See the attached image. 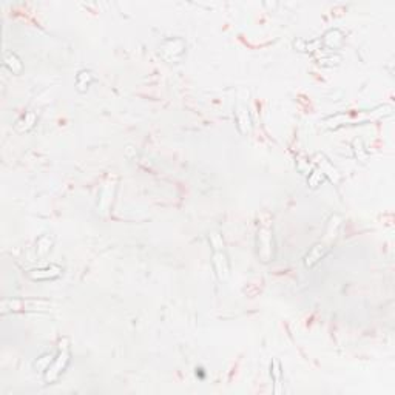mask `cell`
I'll return each mask as SVG.
<instances>
[{
    "label": "cell",
    "instance_id": "cell-2",
    "mask_svg": "<svg viewBox=\"0 0 395 395\" xmlns=\"http://www.w3.org/2000/svg\"><path fill=\"white\" fill-rule=\"evenodd\" d=\"M258 255L263 263L273 260V230L270 218L263 221L258 228Z\"/></svg>",
    "mask_w": 395,
    "mask_h": 395
},
{
    "label": "cell",
    "instance_id": "cell-8",
    "mask_svg": "<svg viewBox=\"0 0 395 395\" xmlns=\"http://www.w3.org/2000/svg\"><path fill=\"white\" fill-rule=\"evenodd\" d=\"M62 275V267L57 264H51L43 269H36L30 272V278L34 281H48V280H56Z\"/></svg>",
    "mask_w": 395,
    "mask_h": 395
},
{
    "label": "cell",
    "instance_id": "cell-1",
    "mask_svg": "<svg viewBox=\"0 0 395 395\" xmlns=\"http://www.w3.org/2000/svg\"><path fill=\"white\" fill-rule=\"evenodd\" d=\"M68 364H69V346H68V340L63 338L59 343V354L54 357V361L51 363V366L43 372L45 381L48 384L57 381V378L63 374Z\"/></svg>",
    "mask_w": 395,
    "mask_h": 395
},
{
    "label": "cell",
    "instance_id": "cell-4",
    "mask_svg": "<svg viewBox=\"0 0 395 395\" xmlns=\"http://www.w3.org/2000/svg\"><path fill=\"white\" fill-rule=\"evenodd\" d=\"M116 185H118V176L116 175H108L107 179L102 184L99 201H98V212L104 216L110 212V207H111L113 198H114V192H116Z\"/></svg>",
    "mask_w": 395,
    "mask_h": 395
},
{
    "label": "cell",
    "instance_id": "cell-17",
    "mask_svg": "<svg viewBox=\"0 0 395 395\" xmlns=\"http://www.w3.org/2000/svg\"><path fill=\"white\" fill-rule=\"evenodd\" d=\"M53 361H54V355L45 354V355H42L40 358H37V360L34 361V369H37L39 372H45V370L51 366Z\"/></svg>",
    "mask_w": 395,
    "mask_h": 395
},
{
    "label": "cell",
    "instance_id": "cell-9",
    "mask_svg": "<svg viewBox=\"0 0 395 395\" xmlns=\"http://www.w3.org/2000/svg\"><path fill=\"white\" fill-rule=\"evenodd\" d=\"M236 122H238V130L241 134L250 133V130H252L250 116L241 105H238V108H236Z\"/></svg>",
    "mask_w": 395,
    "mask_h": 395
},
{
    "label": "cell",
    "instance_id": "cell-6",
    "mask_svg": "<svg viewBox=\"0 0 395 395\" xmlns=\"http://www.w3.org/2000/svg\"><path fill=\"white\" fill-rule=\"evenodd\" d=\"M212 261H213V267H215V272H216L218 278L221 281H227L228 275H230V266H228V260H227V255H225L224 249L213 250Z\"/></svg>",
    "mask_w": 395,
    "mask_h": 395
},
{
    "label": "cell",
    "instance_id": "cell-10",
    "mask_svg": "<svg viewBox=\"0 0 395 395\" xmlns=\"http://www.w3.org/2000/svg\"><path fill=\"white\" fill-rule=\"evenodd\" d=\"M4 63L5 66L13 73V74H20L22 69H24V63L20 60V57L16 54V53H11V51H7L5 56H4Z\"/></svg>",
    "mask_w": 395,
    "mask_h": 395
},
{
    "label": "cell",
    "instance_id": "cell-15",
    "mask_svg": "<svg viewBox=\"0 0 395 395\" xmlns=\"http://www.w3.org/2000/svg\"><path fill=\"white\" fill-rule=\"evenodd\" d=\"M37 247H36V250H37V253L40 255V257H45L50 250H51V247H53V238L51 236H48V235H42L40 238L37 240V244H36Z\"/></svg>",
    "mask_w": 395,
    "mask_h": 395
},
{
    "label": "cell",
    "instance_id": "cell-5",
    "mask_svg": "<svg viewBox=\"0 0 395 395\" xmlns=\"http://www.w3.org/2000/svg\"><path fill=\"white\" fill-rule=\"evenodd\" d=\"M185 53V42L181 37L167 39L161 45V54L169 62H178Z\"/></svg>",
    "mask_w": 395,
    "mask_h": 395
},
{
    "label": "cell",
    "instance_id": "cell-11",
    "mask_svg": "<svg viewBox=\"0 0 395 395\" xmlns=\"http://www.w3.org/2000/svg\"><path fill=\"white\" fill-rule=\"evenodd\" d=\"M323 43H324L328 48H331V50L340 48L341 43H343V33H341L340 30H331V31H328V33L324 34V37H323Z\"/></svg>",
    "mask_w": 395,
    "mask_h": 395
},
{
    "label": "cell",
    "instance_id": "cell-16",
    "mask_svg": "<svg viewBox=\"0 0 395 395\" xmlns=\"http://www.w3.org/2000/svg\"><path fill=\"white\" fill-rule=\"evenodd\" d=\"M270 375H272L273 383H275V393H280V392H281L280 384H281V375H283V372H281V364H280L278 360H273V363H272V366H270Z\"/></svg>",
    "mask_w": 395,
    "mask_h": 395
},
{
    "label": "cell",
    "instance_id": "cell-18",
    "mask_svg": "<svg viewBox=\"0 0 395 395\" xmlns=\"http://www.w3.org/2000/svg\"><path fill=\"white\" fill-rule=\"evenodd\" d=\"M323 179H324L323 172L315 170V172H312V173H310V176H309V185H310L312 189H317V187L321 184V181H323Z\"/></svg>",
    "mask_w": 395,
    "mask_h": 395
},
{
    "label": "cell",
    "instance_id": "cell-13",
    "mask_svg": "<svg viewBox=\"0 0 395 395\" xmlns=\"http://www.w3.org/2000/svg\"><path fill=\"white\" fill-rule=\"evenodd\" d=\"M317 159H318V164H320V167H321L323 175H328V176L332 179V182H340V173L331 166V162L326 159V157H324L323 154H318Z\"/></svg>",
    "mask_w": 395,
    "mask_h": 395
},
{
    "label": "cell",
    "instance_id": "cell-12",
    "mask_svg": "<svg viewBox=\"0 0 395 395\" xmlns=\"http://www.w3.org/2000/svg\"><path fill=\"white\" fill-rule=\"evenodd\" d=\"M93 82V73L88 71V69H82L79 71V74L76 76V85H77V90L84 93L88 90V87L91 85Z\"/></svg>",
    "mask_w": 395,
    "mask_h": 395
},
{
    "label": "cell",
    "instance_id": "cell-14",
    "mask_svg": "<svg viewBox=\"0 0 395 395\" xmlns=\"http://www.w3.org/2000/svg\"><path fill=\"white\" fill-rule=\"evenodd\" d=\"M34 124H36V114H34L33 111H30V113H27L25 116H22V118L17 121L16 128H17V131H20V133H25V131H30V130L34 127Z\"/></svg>",
    "mask_w": 395,
    "mask_h": 395
},
{
    "label": "cell",
    "instance_id": "cell-3",
    "mask_svg": "<svg viewBox=\"0 0 395 395\" xmlns=\"http://www.w3.org/2000/svg\"><path fill=\"white\" fill-rule=\"evenodd\" d=\"M51 303L45 301V299H33V298H27V299H7L2 304L4 313L5 312H45L50 310Z\"/></svg>",
    "mask_w": 395,
    "mask_h": 395
},
{
    "label": "cell",
    "instance_id": "cell-7",
    "mask_svg": "<svg viewBox=\"0 0 395 395\" xmlns=\"http://www.w3.org/2000/svg\"><path fill=\"white\" fill-rule=\"evenodd\" d=\"M331 246L332 244H329V243H326V241H320V243H317L315 244L312 249H310V252L306 255V258H304V266L307 267V269H310V267H313L317 263H320V260H323L324 258V255L331 250Z\"/></svg>",
    "mask_w": 395,
    "mask_h": 395
}]
</instances>
